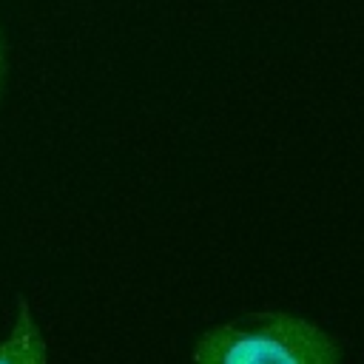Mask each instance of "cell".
Instances as JSON below:
<instances>
[{
	"label": "cell",
	"instance_id": "6da1fadb",
	"mask_svg": "<svg viewBox=\"0 0 364 364\" xmlns=\"http://www.w3.org/2000/svg\"><path fill=\"white\" fill-rule=\"evenodd\" d=\"M193 364H341V350L318 324L270 310L205 330Z\"/></svg>",
	"mask_w": 364,
	"mask_h": 364
},
{
	"label": "cell",
	"instance_id": "7a4b0ae2",
	"mask_svg": "<svg viewBox=\"0 0 364 364\" xmlns=\"http://www.w3.org/2000/svg\"><path fill=\"white\" fill-rule=\"evenodd\" d=\"M0 364H48V347L43 330L26 299L17 307L11 333L0 341Z\"/></svg>",
	"mask_w": 364,
	"mask_h": 364
},
{
	"label": "cell",
	"instance_id": "3957f363",
	"mask_svg": "<svg viewBox=\"0 0 364 364\" xmlns=\"http://www.w3.org/2000/svg\"><path fill=\"white\" fill-rule=\"evenodd\" d=\"M3 82H6V40L0 31V94H3Z\"/></svg>",
	"mask_w": 364,
	"mask_h": 364
}]
</instances>
